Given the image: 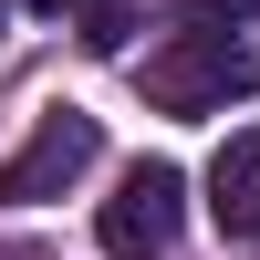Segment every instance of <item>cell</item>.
I'll return each instance as SVG.
<instances>
[{"label":"cell","mask_w":260,"mask_h":260,"mask_svg":"<svg viewBox=\"0 0 260 260\" xmlns=\"http://www.w3.org/2000/svg\"><path fill=\"white\" fill-rule=\"evenodd\" d=\"M177 219H187V177L146 156V167H125V187L104 198L94 240H104V260H167V240H177Z\"/></svg>","instance_id":"obj_2"},{"label":"cell","mask_w":260,"mask_h":260,"mask_svg":"<svg viewBox=\"0 0 260 260\" xmlns=\"http://www.w3.org/2000/svg\"><path fill=\"white\" fill-rule=\"evenodd\" d=\"M208 219H219V240H260V125L208 156Z\"/></svg>","instance_id":"obj_4"},{"label":"cell","mask_w":260,"mask_h":260,"mask_svg":"<svg viewBox=\"0 0 260 260\" xmlns=\"http://www.w3.org/2000/svg\"><path fill=\"white\" fill-rule=\"evenodd\" d=\"M42 11H62V0H42Z\"/></svg>","instance_id":"obj_8"},{"label":"cell","mask_w":260,"mask_h":260,"mask_svg":"<svg viewBox=\"0 0 260 260\" xmlns=\"http://www.w3.org/2000/svg\"><path fill=\"white\" fill-rule=\"evenodd\" d=\"M83 42H94V52H125V0H94V31Z\"/></svg>","instance_id":"obj_5"},{"label":"cell","mask_w":260,"mask_h":260,"mask_svg":"<svg viewBox=\"0 0 260 260\" xmlns=\"http://www.w3.org/2000/svg\"><path fill=\"white\" fill-rule=\"evenodd\" d=\"M250 83H260V52L229 21H187V31H167L146 52V104H167V115H219Z\"/></svg>","instance_id":"obj_1"},{"label":"cell","mask_w":260,"mask_h":260,"mask_svg":"<svg viewBox=\"0 0 260 260\" xmlns=\"http://www.w3.org/2000/svg\"><path fill=\"white\" fill-rule=\"evenodd\" d=\"M208 21H229V31H240V21H260V0H198Z\"/></svg>","instance_id":"obj_6"},{"label":"cell","mask_w":260,"mask_h":260,"mask_svg":"<svg viewBox=\"0 0 260 260\" xmlns=\"http://www.w3.org/2000/svg\"><path fill=\"white\" fill-rule=\"evenodd\" d=\"M94 146H104L94 115H73V104H62V115H42L31 136H21V156L0 167V208H42V198H62V187L94 167Z\"/></svg>","instance_id":"obj_3"},{"label":"cell","mask_w":260,"mask_h":260,"mask_svg":"<svg viewBox=\"0 0 260 260\" xmlns=\"http://www.w3.org/2000/svg\"><path fill=\"white\" fill-rule=\"evenodd\" d=\"M0 21H11V0H0Z\"/></svg>","instance_id":"obj_7"}]
</instances>
